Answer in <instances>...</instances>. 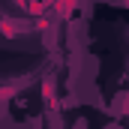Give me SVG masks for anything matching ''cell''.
<instances>
[{"mask_svg":"<svg viewBox=\"0 0 129 129\" xmlns=\"http://www.w3.org/2000/svg\"><path fill=\"white\" fill-rule=\"evenodd\" d=\"M51 9H54V15H57L60 21H66V18H72V15H75L78 0H54V3H51Z\"/></svg>","mask_w":129,"mask_h":129,"instance_id":"obj_1","label":"cell"},{"mask_svg":"<svg viewBox=\"0 0 129 129\" xmlns=\"http://www.w3.org/2000/svg\"><path fill=\"white\" fill-rule=\"evenodd\" d=\"M21 30H24V27H21L15 18H3V21H0V33H3L6 39H15V36H21Z\"/></svg>","mask_w":129,"mask_h":129,"instance_id":"obj_2","label":"cell"},{"mask_svg":"<svg viewBox=\"0 0 129 129\" xmlns=\"http://www.w3.org/2000/svg\"><path fill=\"white\" fill-rule=\"evenodd\" d=\"M15 93H18V84H3V87H0V108L15 96Z\"/></svg>","mask_w":129,"mask_h":129,"instance_id":"obj_3","label":"cell"},{"mask_svg":"<svg viewBox=\"0 0 129 129\" xmlns=\"http://www.w3.org/2000/svg\"><path fill=\"white\" fill-rule=\"evenodd\" d=\"M42 96H45L48 105H54V81H51V78H45V81H42Z\"/></svg>","mask_w":129,"mask_h":129,"instance_id":"obj_4","label":"cell"},{"mask_svg":"<svg viewBox=\"0 0 129 129\" xmlns=\"http://www.w3.org/2000/svg\"><path fill=\"white\" fill-rule=\"evenodd\" d=\"M18 3H21V6H27V9H30L33 15H42V12H45L42 0H18Z\"/></svg>","mask_w":129,"mask_h":129,"instance_id":"obj_5","label":"cell"},{"mask_svg":"<svg viewBox=\"0 0 129 129\" xmlns=\"http://www.w3.org/2000/svg\"><path fill=\"white\" fill-rule=\"evenodd\" d=\"M51 3H54V0H42V6H45V9H48V6H51Z\"/></svg>","mask_w":129,"mask_h":129,"instance_id":"obj_6","label":"cell"}]
</instances>
